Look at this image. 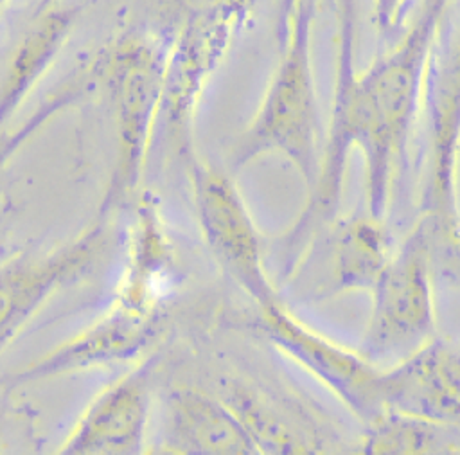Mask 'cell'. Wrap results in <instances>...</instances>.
<instances>
[{
	"mask_svg": "<svg viewBox=\"0 0 460 455\" xmlns=\"http://www.w3.org/2000/svg\"><path fill=\"white\" fill-rule=\"evenodd\" d=\"M239 417L248 435L252 437L257 453H313L318 446L261 392L239 379H230L225 392L219 396Z\"/></svg>",
	"mask_w": 460,
	"mask_h": 455,
	"instance_id": "cell-11",
	"label": "cell"
},
{
	"mask_svg": "<svg viewBox=\"0 0 460 455\" xmlns=\"http://www.w3.org/2000/svg\"><path fill=\"white\" fill-rule=\"evenodd\" d=\"M460 160V47L431 70L428 131L420 162V209L435 234L460 245L456 201Z\"/></svg>",
	"mask_w": 460,
	"mask_h": 455,
	"instance_id": "cell-6",
	"label": "cell"
},
{
	"mask_svg": "<svg viewBox=\"0 0 460 455\" xmlns=\"http://www.w3.org/2000/svg\"><path fill=\"white\" fill-rule=\"evenodd\" d=\"M392 252L381 219L368 216L343 221L332 243L331 291L370 290Z\"/></svg>",
	"mask_w": 460,
	"mask_h": 455,
	"instance_id": "cell-9",
	"label": "cell"
},
{
	"mask_svg": "<svg viewBox=\"0 0 460 455\" xmlns=\"http://www.w3.org/2000/svg\"><path fill=\"white\" fill-rule=\"evenodd\" d=\"M428 36L419 34L397 52L356 77L349 45L343 47L336 88L341 92L365 158L368 216L383 219L392 182L406 162L410 126L424 76Z\"/></svg>",
	"mask_w": 460,
	"mask_h": 455,
	"instance_id": "cell-1",
	"label": "cell"
},
{
	"mask_svg": "<svg viewBox=\"0 0 460 455\" xmlns=\"http://www.w3.org/2000/svg\"><path fill=\"white\" fill-rule=\"evenodd\" d=\"M268 153L284 155L302 176L305 189L313 187L320 171L322 144L304 16L293 29L259 112L230 149V167L237 171Z\"/></svg>",
	"mask_w": 460,
	"mask_h": 455,
	"instance_id": "cell-2",
	"label": "cell"
},
{
	"mask_svg": "<svg viewBox=\"0 0 460 455\" xmlns=\"http://www.w3.org/2000/svg\"><path fill=\"white\" fill-rule=\"evenodd\" d=\"M363 453L372 455H429L460 453V423L385 412L365 426Z\"/></svg>",
	"mask_w": 460,
	"mask_h": 455,
	"instance_id": "cell-10",
	"label": "cell"
},
{
	"mask_svg": "<svg viewBox=\"0 0 460 455\" xmlns=\"http://www.w3.org/2000/svg\"><path fill=\"white\" fill-rule=\"evenodd\" d=\"M259 309L266 336L320 379L365 426L385 414L377 394V363L316 333L293 317L280 300Z\"/></svg>",
	"mask_w": 460,
	"mask_h": 455,
	"instance_id": "cell-5",
	"label": "cell"
},
{
	"mask_svg": "<svg viewBox=\"0 0 460 455\" xmlns=\"http://www.w3.org/2000/svg\"><path fill=\"white\" fill-rule=\"evenodd\" d=\"M194 196L203 236L223 270L259 308L279 302L259 232L232 178L199 167Z\"/></svg>",
	"mask_w": 460,
	"mask_h": 455,
	"instance_id": "cell-4",
	"label": "cell"
},
{
	"mask_svg": "<svg viewBox=\"0 0 460 455\" xmlns=\"http://www.w3.org/2000/svg\"><path fill=\"white\" fill-rule=\"evenodd\" d=\"M377 394L385 412L460 423V345L433 336L381 367Z\"/></svg>",
	"mask_w": 460,
	"mask_h": 455,
	"instance_id": "cell-7",
	"label": "cell"
},
{
	"mask_svg": "<svg viewBox=\"0 0 460 455\" xmlns=\"http://www.w3.org/2000/svg\"><path fill=\"white\" fill-rule=\"evenodd\" d=\"M435 236L433 225L422 216L370 288L372 308L359 354L372 363L402 358L437 336L431 281Z\"/></svg>",
	"mask_w": 460,
	"mask_h": 455,
	"instance_id": "cell-3",
	"label": "cell"
},
{
	"mask_svg": "<svg viewBox=\"0 0 460 455\" xmlns=\"http://www.w3.org/2000/svg\"><path fill=\"white\" fill-rule=\"evenodd\" d=\"M169 441L176 451L252 455L257 448L234 410L199 390H176L169 401Z\"/></svg>",
	"mask_w": 460,
	"mask_h": 455,
	"instance_id": "cell-8",
	"label": "cell"
}]
</instances>
